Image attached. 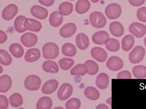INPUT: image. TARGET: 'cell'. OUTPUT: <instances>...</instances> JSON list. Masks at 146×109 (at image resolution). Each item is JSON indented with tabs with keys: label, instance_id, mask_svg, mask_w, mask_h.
<instances>
[{
	"label": "cell",
	"instance_id": "cell-31",
	"mask_svg": "<svg viewBox=\"0 0 146 109\" xmlns=\"http://www.w3.org/2000/svg\"><path fill=\"white\" fill-rule=\"evenodd\" d=\"M87 73H88V68L85 64H77L70 71V73L72 76H84Z\"/></svg>",
	"mask_w": 146,
	"mask_h": 109
},
{
	"label": "cell",
	"instance_id": "cell-48",
	"mask_svg": "<svg viewBox=\"0 0 146 109\" xmlns=\"http://www.w3.org/2000/svg\"><path fill=\"white\" fill-rule=\"evenodd\" d=\"M144 44H145V47H146V36H145V38H144Z\"/></svg>",
	"mask_w": 146,
	"mask_h": 109
},
{
	"label": "cell",
	"instance_id": "cell-49",
	"mask_svg": "<svg viewBox=\"0 0 146 109\" xmlns=\"http://www.w3.org/2000/svg\"><path fill=\"white\" fill-rule=\"evenodd\" d=\"M68 1H75V0H68Z\"/></svg>",
	"mask_w": 146,
	"mask_h": 109
},
{
	"label": "cell",
	"instance_id": "cell-43",
	"mask_svg": "<svg viewBox=\"0 0 146 109\" xmlns=\"http://www.w3.org/2000/svg\"><path fill=\"white\" fill-rule=\"evenodd\" d=\"M129 3L133 6H139L143 5L145 2V0H128Z\"/></svg>",
	"mask_w": 146,
	"mask_h": 109
},
{
	"label": "cell",
	"instance_id": "cell-6",
	"mask_svg": "<svg viewBox=\"0 0 146 109\" xmlns=\"http://www.w3.org/2000/svg\"><path fill=\"white\" fill-rule=\"evenodd\" d=\"M129 31L136 37L141 38L146 33V26L140 23L133 22L129 26Z\"/></svg>",
	"mask_w": 146,
	"mask_h": 109
},
{
	"label": "cell",
	"instance_id": "cell-32",
	"mask_svg": "<svg viewBox=\"0 0 146 109\" xmlns=\"http://www.w3.org/2000/svg\"><path fill=\"white\" fill-rule=\"evenodd\" d=\"M133 76L138 79L146 78V66L144 65H136L132 68Z\"/></svg>",
	"mask_w": 146,
	"mask_h": 109
},
{
	"label": "cell",
	"instance_id": "cell-41",
	"mask_svg": "<svg viewBox=\"0 0 146 109\" xmlns=\"http://www.w3.org/2000/svg\"><path fill=\"white\" fill-rule=\"evenodd\" d=\"M9 106V101L7 97L3 95H0V109H6Z\"/></svg>",
	"mask_w": 146,
	"mask_h": 109
},
{
	"label": "cell",
	"instance_id": "cell-18",
	"mask_svg": "<svg viewBox=\"0 0 146 109\" xmlns=\"http://www.w3.org/2000/svg\"><path fill=\"white\" fill-rule=\"evenodd\" d=\"M109 30L111 34L115 37H120L124 33V27L119 22H111L109 26Z\"/></svg>",
	"mask_w": 146,
	"mask_h": 109
},
{
	"label": "cell",
	"instance_id": "cell-23",
	"mask_svg": "<svg viewBox=\"0 0 146 109\" xmlns=\"http://www.w3.org/2000/svg\"><path fill=\"white\" fill-rule=\"evenodd\" d=\"M90 8V2L88 0H78L75 5V11L79 14L87 12Z\"/></svg>",
	"mask_w": 146,
	"mask_h": 109
},
{
	"label": "cell",
	"instance_id": "cell-37",
	"mask_svg": "<svg viewBox=\"0 0 146 109\" xmlns=\"http://www.w3.org/2000/svg\"><path fill=\"white\" fill-rule=\"evenodd\" d=\"M58 63L62 69L64 70H67L71 68V67L73 66L74 64V61L72 58L64 57L60 59L58 61Z\"/></svg>",
	"mask_w": 146,
	"mask_h": 109
},
{
	"label": "cell",
	"instance_id": "cell-12",
	"mask_svg": "<svg viewBox=\"0 0 146 109\" xmlns=\"http://www.w3.org/2000/svg\"><path fill=\"white\" fill-rule=\"evenodd\" d=\"M91 56L99 62H103L107 58V53L106 51L102 48L95 47L91 50Z\"/></svg>",
	"mask_w": 146,
	"mask_h": 109
},
{
	"label": "cell",
	"instance_id": "cell-42",
	"mask_svg": "<svg viewBox=\"0 0 146 109\" xmlns=\"http://www.w3.org/2000/svg\"><path fill=\"white\" fill-rule=\"evenodd\" d=\"M117 79H131V74L128 70H123L117 74Z\"/></svg>",
	"mask_w": 146,
	"mask_h": 109
},
{
	"label": "cell",
	"instance_id": "cell-3",
	"mask_svg": "<svg viewBox=\"0 0 146 109\" xmlns=\"http://www.w3.org/2000/svg\"><path fill=\"white\" fill-rule=\"evenodd\" d=\"M145 51L141 45L135 47L129 53L128 58L132 64H137L140 62L145 56Z\"/></svg>",
	"mask_w": 146,
	"mask_h": 109
},
{
	"label": "cell",
	"instance_id": "cell-36",
	"mask_svg": "<svg viewBox=\"0 0 146 109\" xmlns=\"http://www.w3.org/2000/svg\"><path fill=\"white\" fill-rule=\"evenodd\" d=\"M12 62V58L9 53L4 50H0V63L5 66H8L11 64Z\"/></svg>",
	"mask_w": 146,
	"mask_h": 109
},
{
	"label": "cell",
	"instance_id": "cell-17",
	"mask_svg": "<svg viewBox=\"0 0 146 109\" xmlns=\"http://www.w3.org/2000/svg\"><path fill=\"white\" fill-rule=\"evenodd\" d=\"M75 41L78 48L81 50H85L89 46V39L84 33H78L76 36Z\"/></svg>",
	"mask_w": 146,
	"mask_h": 109
},
{
	"label": "cell",
	"instance_id": "cell-5",
	"mask_svg": "<svg viewBox=\"0 0 146 109\" xmlns=\"http://www.w3.org/2000/svg\"><path fill=\"white\" fill-rule=\"evenodd\" d=\"M121 13V8L120 5L116 3H112L107 5L105 9V14L110 19L118 18Z\"/></svg>",
	"mask_w": 146,
	"mask_h": 109
},
{
	"label": "cell",
	"instance_id": "cell-45",
	"mask_svg": "<svg viewBox=\"0 0 146 109\" xmlns=\"http://www.w3.org/2000/svg\"><path fill=\"white\" fill-rule=\"evenodd\" d=\"M7 40V35L5 32L1 30L0 31V43L2 44L5 43Z\"/></svg>",
	"mask_w": 146,
	"mask_h": 109
},
{
	"label": "cell",
	"instance_id": "cell-22",
	"mask_svg": "<svg viewBox=\"0 0 146 109\" xmlns=\"http://www.w3.org/2000/svg\"><path fill=\"white\" fill-rule=\"evenodd\" d=\"M63 15L59 11L52 12L49 17V23L52 27H59L63 22Z\"/></svg>",
	"mask_w": 146,
	"mask_h": 109
},
{
	"label": "cell",
	"instance_id": "cell-13",
	"mask_svg": "<svg viewBox=\"0 0 146 109\" xmlns=\"http://www.w3.org/2000/svg\"><path fill=\"white\" fill-rule=\"evenodd\" d=\"M31 15L39 19H44L48 15V11L45 8L39 5H34L30 9Z\"/></svg>",
	"mask_w": 146,
	"mask_h": 109
},
{
	"label": "cell",
	"instance_id": "cell-33",
	"mask_svg": "<svg viewBox=\"0 0 146 109\" xmlns=\"http://www.w3.org/2000/svg\"><path fill=\"white\" fill-rule=\"evenodd\" d=\"M58 10L63 15H68L71 14L73 11V5L70 2H63L59 5Z\"/></svg>",
	"mask_w": 146,
	"mask_h": 109
},
{
	"label": "cell",
	"instance_id": "cell-34",
	"mask_svg": "<svg viewBox=\"0 0 146 109\" xmlns=\"http://www.w3.org/2000/svg\"><path fill=\"white\" fill-rule=\"evenodd\" d=\"M9 103L12 107H20L23 104V98L19 93H14L9 97Z\"/></svg>",
	"mask_w": 146,
	"mask_h": 109
},
{
	"label": "cell",
	"instance_id": "cell-21",
	"mask_svg": "<svg viewBox=\"0 0 146 109\" xmlns=\"http://www.w3.org/2000/svg\"><path fill=\"white\" fill-rule=\"evenodd\" d=\"M109 83V77L105 73H100L96 77L95 84L100 89H105Z\"/></svg>",
	"mask_w": 146,
	"mask_h": 109
},
{
	"label": "cell",
	"instance_id": "cell-9",
	"mask_svg": "<svg viewBox=\"0 0 146 109\" xmlns=\"http://www.w3.org/2000/svg\"><path fill=\"white\" fill-rule=\"evenodd\" d=\"M21 41L25 47H31L36 44L38 41V37L34 33L27 32L21 36Z\"/></svg>",
	"mask_w": 146,
	"mask_h": 109
},
{
	"label": "cell",
	"instance_id": "cell-47",
	"mask_svg": "<svg viewBox=\"0 0 146 109\" xmlns=\"http://www.w3.org/2000/svg\"><path fill=\"white\" fill-rule=\"evenodd\" d=\"M91 1L94 2V3H97L99 1V0H91Z\"/></svg>",
	"mask_w": 146,
	"mask_h": 109
},
{
	"label": "cell",
	"instance_id": "cell-29",
	"mask_svg": "<svg viewBox=\"0 0 146 109\" xmlns=\"http://www.w3.org/2000/svg\"><path fill=\"white\" fill-rule=\"evenodd\" d=\"M27 18L23 15L18 16L14 23V28L17 32L19 33H22L26 31V29L25 28V22Z\"/></svg>",
	"mask_w": 146,
	"mask_h": 109
},
{
	"label": "cell",
	"instance_id": "cell-44",
	"mask_svg": "<svg viewBox=\"0 0 146 109\" xmlns=\"http://www.w3.org/2000/svg\"><path fill=\"white\" fill-rule=\"evenodd\" d=\"M39 2L45 6H51L54 3V0H38Z\"/></svg>",
	"mask_w": 146,
	"mask_h": 109
},
{
	"label": "cell",
	"instance_id": "cell-46",
	"mask_svg": "<svg viewBox=\"0 0 146 109\" xmlns=\"http://www.w3.org/2000/svg\"><path fill=\"white\" fill-rule=\"evenodd\" d=\"M96 108L97 109H108V107L104 104H99L97 107H96Z\"/></svg>",
	"mask_w": 146,
	"mask_h": 109
},
{
	"label": "cell",
	"instance_id": "cell-16",
	"mask_svg": "<svg viewBox=\"0 0 146 109\" xmlns=\"http://www.w3.org/2000/svg\"><path fill=\"white\" fill-rule=\"evenodd\" d=\"M24 26L26 30L36 32H39L42 28L41 23L32 18H27L25 22Z\"/></svg>",
	"mask_w": 146,
	"mask_h": 109
},
{
	"label": "cell",
	"instance_id": "cell-10",
	"mask_svg": "<svg viewBox=\"0 0 146 109\" xmlns=\"http://www.w3.org/2000/svg\"><path fill=\"white\" fill-rule=\"evenodd\" d=\"M18 9L15 4H10L7 6L2 11V16L6 20H10L17 15Z\"/></svg>",
	"mask_w": 146,
	"mask_h": 109
},
{
	"label": "cell",
	"instance_id": "cell-40",
	"mask_svg": "<svg viewBox=\"0 0 146 109\" xmlns=\"http://www.w3.org/2000/svg\"><path fill=\"white\" fill-rule=\"evenodd\" d=\"M137 18L141 22H146V7L139 8L136 12Z\"/></svg>",
	"mask_w": 146,
	"mask_h": 109
},
{
	"label": "cell",
	"instance_id": "cell-2",
	"mask_svg": "<svg viewBox=\"0 0 146 109\" xmlns=\"http://www.w3.org/2000/svg\"><path fill=\"white\" fill-rule=\"evenodd\" d=\"M90 24L95 28H100L106 24V18L103 14L99 11L92 12L89 16Z\"/></svg>",
	"mask_w": 146,
	"mask_h": 109
},
{
	"label": "cell",
	"instance_id": "cell-28",
	"mask_svg": "<svg viewBox=\"0 0 146 109\" xmlns=\"http://www.w3.org/2000/svg\"><path fill=\"white\" fill-rule=\"evenodd\" d=\"M85 97L92 100H96L99 98L100 93L99 91L94 87H87L84 92Z\"/></svg>",
	"mask_w": 146,
	"mask_h": 109
},
{
	"label": "cell",
	"instance_id": "cell-38",
	"mask_svg": "<svg viewBox=\"0 0 146 109\" xmlns=\"http://www.w3.org/2000/svg\"><path fill=\"white\" fill-rule=\"evenodd\" d=\"M88 68V74L90 75H95L96 74L99 70L98 65L96 62L93 60H87L84 63Z\"/></svg>",
	"mask_w": 146,
	"mask_h": 109
},
{
	"label": "cell",
	"instance_id": "cell-24",
	"mask_svg": "<svg viewBox=\"0 0 146 109\" xmlns=\"http://www.w3.org/2000/svg\"><path fill=\"white\" fill-rule=\"evenodd\" d=\"M43 70L50 73H56L59 71V66L58 64L54 61L47 60L42 64Z\"/></svg>",
	"mask_w": 146,
	"mask_h": 109
},
{
	"label": "cell",
	"instance_id": "cell-26",
	"mask_svg": "<svg viewBox=\"0 0 146 109\" xmlns=\"http://www.w3.org/2000/svg\"><path fill=\"white\" fill-rule=\"evenodd\" d=\"M9 51L15 58H21L24 53L23 47L18 43H13L9 47Z\"/></svg>",
	"mask_w": 146,
	"mask_h": 109
},
{
	"label": "cell",
	"instance_id": "cell-30",
	"mask_svg": "<svg viewBox=\"0 0 146 109\" xmlns=\"http://www.w3.org/2000/svg\"><path fill=\"white\" fill-rule=\"evenodd\" d=\"M62 52L66 56L73 57L76 53V48L73 44L67 43L62 45Z\"/></svg>",
	"mask_w": 146,
	"mask_h": 109
},
{
	"label": "cell",
	"instance_id": "cell-14",
	"mask_svg": "<svg viewBox=\"0 0 146 109\" xmlns=\"http://www.w3.org/2000/svg\"><path fill=\"white\" fill-rule=\"evenodd\" d=\"M108 39V33L105 31H98L94 33L92 36V41L98 45L104 44Z\"/></svg>",
	"mask_w": 146,
	"mask_h": 109
},
{
	"label": "cell",
	"instance_id": "cell-25",
	"mask_svg": "<svg viewBox=\"0 0 146 109\" xmlns=\"http://www.w3.org/2000/svg\"><path fill=\"white\" fill-rule=\"evenodd\" d=\"M52 106L51 99L47 96L42 97L38 100L36 108L37 109H50Z\"/></svg>",
	"mask_w": 146,
	"mask_h": 109
},
{
	"label": "cell",
	"instance_id": "cell-7",
	"mask_svg": "<svg viewBox=\"0 0 146 109\" xmlns=\"http://www.w3.org/2000/svg\"><path fill=\"white\" fill-rule=\"evenodd\" d=\"M73 91V87L70 83H64L59 87L57 95L60 100H65L71 97Z\"/></svg>",
	"mask_w": 146,
	"mask_h": 109
},
{
	"label": "cell",
	"instance_id": "cell-20",
	"mask_svg": "<svg viewBox=\"0 0 146 109\" xmlns=\"http://www.w3.org/2000/svg\"><path fill=\"white\" fill-rule=\"evenodd\" d=\"M12 85V80L11 77L4 74L0 77V92L6 93L10 90Z\"/></svg>",
	"mask_w": 146,
	"mask_h": 109
},
{
	"label": "cell",
	"instance_id": "cell-15",
	"mask_svg": "<svg viewBox=\"0 0 146 109\" xmlns=\"http://www.w3.org/2000/svg\"><path fill=\"white\" fill-rule=\"evenodd\" d=\"M58 86V82L54 79H51L46 81L42 87V91L43 94H50L54 93Z\"/></svg>",
	"mask_w": 146,
	"mask_h": 109
},
{
	"label": "cell",
	"instance_id": "cell-1",
	"mask_svg": "<svg viewBox=\"0 0 146 109\" xmlns=\"http://www.w3.org/2000/svg\"><path fill=\"white\" fill-rule=\"evenodd\" d=\"M42 53L46 59H54L58 57L59 53L58 46L52 42L47 43L42 47Z\"/></svg>",
	"mask_w": 146,
	"mask_h": 109
},
{
	"label": "cell",
	"instance_id": "cell-8",
	"mask_svg": "<svg viewBox=\"0 0 146 109\" xmlns=\"http://www.w3.org/2000/svg\"><path fill=\"white\" fill-rule=\"evenodd\" d=\"M123 60L117 56L110 57L107 62V67L111 70L117 71L120 70L123 67Z\"/></svg>",
	"mask_w": 146,
	"mask_h": 109
},
{
	"label": "cell",
	"instance_id": "cell-39",
	"mask_svg": "<svg viewBox=\"0 0 146 109\" xmlns=\"http://www.w3.org/2000/svg\"><path fill=\"white\" fill-rule=\"evenodd\" d=\"M80 104V100L78 98H72L66 102L65 106L67 109H78Z\"/></svg>",
	"mask_w": 146,
	"mask_h": 109
},
{
	"label": "cell",
	"instance_id": "cell-4",
	"mask_svg": "<svg viewBox=\"0 0 146 109\" xmlns=\"http://www.w3.org/2000/svg\"><path fill=\"white\" fill-rule=\"evenodd\" d=\"M41 83V79L38 76L30 75L26 78L24 82V85L26 89L31 91H35L39 89Z\"/></svg>",
	"mask_w": 146,
	"mask_h": 109
},
{
	"label": "cell",
	"instance_id": "cell-27",
	"mask_svg": "<svg viewBox=\"0 0 146 109\" xmlns=\"http://www.w3.org/2000/svg\"><path fill=\"white\" fill-rule=\"evenodd\" d=\"M135 39L132 35H125L121 40V47L123 51H129L133 46Z\"/></svg>",
	"mask_w": 146,
	"mask_h": 109
},
{
	"label": "cell",
	"instance_id": "cell-19",
	"mask_svg": "<svg viewBox=\"0 0 146 109\" xmlns=\"http://www.w3.org/2000/svg\"><path fill=\"white\" fill-rule=\"evenodd\" d=\"M40 57V52L38 48L29 49L26 52L25 60L29 62H33L37 61Z\"/></svg>",
	"mask_w": 146,
	"mask_h": 109
},
{
	"label": "cell",
	"instance_id": "cell-35",
	"mask_svg": "<svg viewBox=\"0 0 146 109\" xmlns=\"http://www.w3.org/2000/svg\"><path fill=\"white\" fill-rule=\"evenodd\" d=\"M106 48L111 52H117L120 49L119 41L113 38H109L105 43Z\"/></svg>",
	"mask_w": 146,
	"mask_h": 109
},
{
	"label": "cell",
	"instance_id": "cell-11",
	"mask_svg": "<svg viewBox=\"0 0 146 109\" xmlns=\"http://www.w3.org/2000/svg\"><path fill=\"white\" fill-rule=\"evenodd\" d=\"M76 31V26L73 23H68L63 26L59 31L60 36L68 38L75 34Z\"/></svg>",
	"mask_w": 146,
	"mask_h": 109
}]
</instances>
